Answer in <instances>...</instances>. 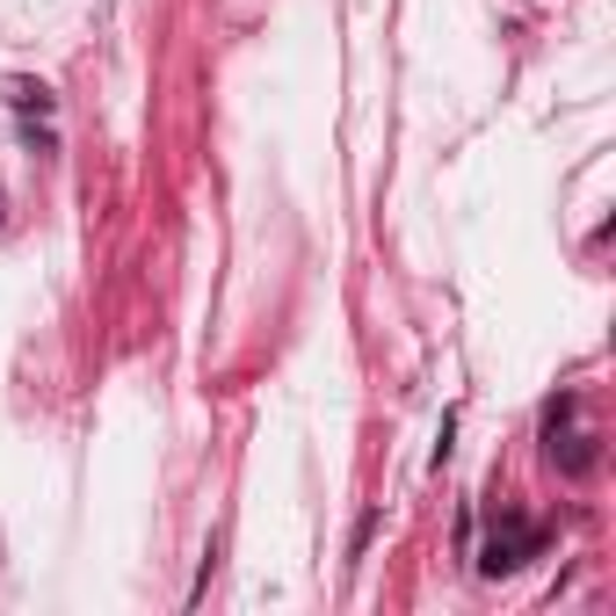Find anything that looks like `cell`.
<instances>
[{"mask_svg":"<svg viewBox=\"0 0 616 616\" xmlns=\"http://www.w3.org/2000/svg\"><path fill=\"white\" fill-rule=\"evenodd\" d=\"M530 544H537V530H530V522H508V530H494V544H486V558H478V573H516Z\"/></svg>","mask_w":616,"mask_h":616,"instance_id":"6da1fadb","label":"cell"},{"mask_svg":"<svg viewBox=\"0 0 616 616\" xmlns=\"http://www.w3.org/2000/svg\"><path fill=\"white\" fill-rule=\"evenodd\" d=\"M8 102H15V109H51V95L29 87V80H8Z\"/></svg>","mask_w":616,"mask_h":616,"instance_id":"7a4b0ae2","label":"cell"}]
</instances>
